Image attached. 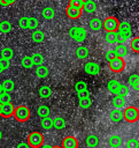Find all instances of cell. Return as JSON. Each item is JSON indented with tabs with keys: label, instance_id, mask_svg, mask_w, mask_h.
Returning <instances> with one entry per match:
<instances>
[{
	"label": "cell",
	"instance_id": "1",
	"mask_svg": "<svg viewBox=\"0 0 139 148\" xmlns=\"http://www.w3.org/2000/svg\"><path fill=\"white\" fill-rule=\"evenodd\" d=\"M30 116H31V112L26 105H18L15 108V112H14L13 117L18 123H25L30 119Z\"/></svg>",
	"mask_w": 139,
	"mask_h": 148
},
{
	"label": "cell",
	"instance_id": "2",
	"mask_svg": "<svg viewBox=\"0 0 139 148\" xmlns=\"http://www.w3.org/2000/svg\"><path fill=\"white\" fill-rule=\"evenodd\" d=\"M44 135L38 132V131H34V132H31L29 135H28V145L30 146V148H40L43 145H44Z\"/></svg>",
	"mask_w": 139,
	"mask_h": 148
},
{
	"label": "cell",
	"instance_id": "3",
	"mask_svg": "<svg viewBox=\"0 0 139 148\" xmlns=\"http://www.w3.org/2000/svg\"><path fill=\"white\" fill-rule=\"evenodd\" d=\"M119 27V20L115 16H108L102 21V29L106 32H117Z\"/></svg>",
	"mask_w": 139,
	"mask_h": 148
},
{
	"label": "cell",
	"instance_id": "4",
	"mask_svg": "<svg viewBox=\"0 0 139 148\" xmlns=\"http://www.w3.org/2000/svg\"><path fill=\"white\" fill-rule=\"evenodd\" d=\"M123 119H125V121H128V123L138 121L139 120V109L133 105L125 108V110L123 111Z\"/></svg>",
	"mask_w": 139,
	"mask_h": 148
},
{
	"label": "cell",
	"instance_id": "5",
	"mask_svg": "<svg viewBox=\"0 0 139 148\" xmlns=\"http://www.w3.org/2000/svg\"><path fill=\"white\" fill-rule=\"evenodd\" d=\"M69 36L78 43H82L86 38V30L83 27H72L69 30Z\"/></svg>",
	"mask_w": 139,
	"mask_h": 148
},
{
	"label": "cell",
	"instance_id": "6",
	"mask_svg": "<svg viewBox=\"0 0 139 148\" xmlns=\"http://www.w3.org/2000/svg\"><path fill=\"white\" fill-rule=\"evenodd\" d=\"M108 66H109V69L114 73H121L124 68H125V61L123 58H119V57H116L115 59L110 60L108 62Z\"/></svg>",
	"mask_w": 139,
	"mask_h": 148
},
{
	"label": "cell",
	"instance_id": "7",
	"mask_svg": "<svg viewBox=\"0 0 139 148\" xmlns=\"http://www.w3.org/2000/svg\"><path fill=\"white\" fill-rule=\"evenodd\" d=\"M14 112H15V106L14 104L10 102V103H5V104H1V108H0V116L2 118H10L14 116Z\"/></svg>",
	"mask_w": 139,
	"mask_h": 148
},
{
	"label": "cell",
	"instance_id": "8",
	"mask_svg": "<svg viewBox=\"0 0 139 148\" xmlns=\"http://www.w3.org/2000/svg\"><path fill=\"white\" fill-rule=\"evenodd\" d=\"M83 14V9L82 8H77V7H72V6H67L65 7V15L67 17L71 18V20H77L82 16Z\"/></svg>",
	"mask_w": 139,
	"mask_h": 148
},
{
	"label": "cell",
	"instance_id": "9",
	"mask_svg": "<svg viewBox=\"0 0 139 148\" xmlns=\"http://www.w3.org/2000/svg\"><path fill=\"white\" fill-rule=\"evenodd\" d=\"M61 147L62 148H78V140L72 135H68L63 138Z\"/></svg>",
	"mask_w": 139,
	"mask_h": 148
},
{
	"label": "cell",
	"instance_id": "10",
	"mask_svg": "<svg viewBox=\"0 0 139 148\" xmlns=\"http://www.w3.org/2000/svg\"><path fill=\"white\" fill-rule=\"evenodd\" d=\"M84 71L90 75H98L100 73V66L96 62L90 61L84 65Z\"/></svg>",
	"mask_w": 139,
	"mask_h": 148
},
{
	"label": "cell",
	"instance_id": "11",
	"mask_svg": "<svg viewBox=\"0 0 139 148\" xmlns=\"http://www.w3.org/2000/svg\"><path fill=\"white\" fill-rule=\"evenodd\" d=\"M117 32H121L123 34L124 36H126V38H130L131 35H132V30H131V25L129 22H119V27H118V30Z\"/></svg>",
	"mask_w": 139,
	"mask_h": 148
},
{
	"label": "cell",
	"instance_id": "12",
	"mask_svg": "<svg viewBox=\"0 0 139 148\" xmlns=\"http://www.w3.org/2000/svg\"><path fill=\"white\" fill-rule=\"evenodd\" d=\"M48 74H49L48 67H46L45 65L37 66V68H36V75H37L39 79H45V77L48 76Z\"/></svg>",
	"mask_w": 139,
	"mask_h": 148
},
{
	"label": "cell",
	"instance_id": "13",
	"mask_svg": "<svg viewBox=\"0 0 139 148\" xmlns=\"http://www.w3.org/2000/svg\"><path fill=\"white\" fill-rule=\"evenodd\" d=\"M88 27L92 31H99L100 29H102V21L98 17H94L88 22Z\"/></svg>",
	"mask_w": 139,
	"mask_h": 148
},
{
	"label": "cell",
	"instance_id": "14",
	"mask_svg": "<svg viewBox=\"0 0 139 148\" xmlns=\"http://www.w3.org/2000/svg\"><path fill=\"white\" fill-rule=\"evenodd\" d=\"M109 117H110V120L113 123H119L123 119V112L119 109H115V110H113L110 112Z\"/></svg>",
	"mask_w": 139,
	"mask_h": 148
},
{
	"label": "cell",
	"instance_id": "15",
	"mask_svg": "<svg viewBox=\"0 0 139 148\" xmlns=\"http://www.w3.org/2000/svg\"><path fill=\"white\" fill-rule=\"evenodd\" d=\"M38 95L41 98H48L52 95V89L48 86H41L38 89Z\"/></svg>",
	"mask_w": 139,
	"mask_h": 148
},
{
	"label": "cell",
	"instance_id": "16",
	"mask_svg": "<svg viewBox=\"0 0 139 148\" xmlns=\"http://www.w3.org/2000/svg\"><path fill=\"white\" fill-rule=\"evenodd\" d=\"M119 86H121V83H119L117 80H110V81L108 82V84H107V88H108V90H109L111 94L116 95L117 91H118V89H119Z\"/></svg>",
	"mask_w": 139,
	"mask_h": 148
},
{
	"label": "cell",
	"instance_id": "17",
	"mask_svg": "<svg viewBox=\"0 0 139 148\" xmlns=\"http://www.w3.org/2000/svg\"><path fill=\"white\" fill-rule=\"evenodd\" d=\"M31 38L34 43H41L45 39V34L41 30H33L32 35H31Z\"/></svg>",
	"mask_w": 139,
	"mask_h": 148
},
{
	"label": "cell",
	"instance_id": "18",
	"mask_svg": "<svg viewBox=\"0 0 139 148\" xmlns=\"http://www.w3.org/2000/svg\"><path fill=\"white\" fill-rule=\"evenodd\" d=\"M85 143L86 146H88L90 148H95L99 145V139L96 135H88L85 139Z\"/></svg>",
	"mask_w": 139,
	"mask_h": 148
},
{
	"label": "cell",
	"instance_id": "19",
	"mask_svg": "<svg viewBox=\"0 0 139 148\" xmlns=\"http://www.w3.org/2000/svg\"><path fill=\"white\" fill-rule=\"evenodd\" d=\"M88 56V49L85 46H78L76 49V57L78 59H85Z\"/></svg>",
	"mask_w": 139,
	"mask_h": 148
},
{
	"label": "cell",
	"instance_id": "20",
	"mask_svg": "<svg viewBox=\"0 0 139 148\" xmlns=\"http://www.w3.org/2000/svg\"><path fill=\"white\" fill-rule=\"evenodd\" d=\"M49 112H51V110H49V108L47 105H39L38 109H37V113H38V116L41 119L48 117L49 116Z\"/></svg>",
	"mask_w": 139,
	"mask_h": 148
},
{
	"label": "cell",
	"instance_id": "21",
	"mask_svg": "<svg viewBox=\"0 0 139 148\" xmlns=\"http://www.w3.org/2000/svg\"><path fill=\"white\" fill-rule=\"evenodd\" d=\"M53 127L55 130H63L65 127V120L62 117H56L53 119Z\"/></svg>",
	"mask_w": 139,
	"mask_h": 148
},
{
	"label": "cell",
	"instance_id": "22",
	"mask_svg": "<svg viewBox=\"0 0 139 148\" xmlns=\"http://www.w3.org/2000/svg\"><path fill=\"white\" fill-rule=\"evenodd\" d=\"M129 84L133 89L139 90V75L138 74H131L129 76Z\"/></svg>",
	"mask_w": 139,
	"mask_h": 148
},
{
	"label": "cell",
	"instance_id": "23",
	"mask_svg": "<svg viewBox=\"0 0 139 148\" xmlns=\"http://www.w3.org/2000/svg\"><path fill=\"white\" fill-rule=\"evenodd\" d=\"M108 142H109L110 147H113V148H118V147L122 145V139H121L119 135H111V136L109 138Z\"/></svg>",
	"mask_w": 139,
	"mask_h": 148
},
{
	"label": "cell",
	"instance_id": "24",
	"mask_svg": "<svg viewBox=\"0 0 139 148\" xmlns=\"http://www.w3.org/2000/svg\"><path fill=\"white\" fill-rule=\"evenodd\" d=\"M1 86H2V88L5 89V91L8 92V94H9L10 91H13L14 88H15V83H14V81H13V80H9V79L5 80V81L1 83Z\"/></svg>",
	"mask_w": 139,
	"mask_h": 148
},
{
	"label": "cell",
	"instance_id": "25",
	"mask_svg": "<svg viewBox=\"0 0 139 148\" xmlns=\"http://www.w3.org/2000/svg\"><path fill=\"white\" fill-rule=\"evenodd\" d=\"M43 16H44V18H46V20H52V18H54V16H55V10H54V8H52V7H46V8H44V9H43Z\"/></svg>",
	"mask_w": 139,
	"mask_h": 148
},
{
	"label": "cell",
	"instance_id": "26",
	"mask_svg": "<svg viewBox=\"0 0 139 148\" xmlns=\"http://www.w3.org/2000/svg\"><path fill=\"white\" fill-rule=\"evenodd\" d=\"M125 104V98L124 97H121L118 95H115L114 98H113V105L116 108V109H119V108H123Z\"/></svg>",
	"mask_w": 139,
	"mask_h": 148
},
{
	"label": "cell",
	"instance_id": "27",
	"mask_svg": "<svg viewBox=\"0 0 139 148\" xmlns=\"http://www.w3.org/2000/svg\"><path fill=\"white\" fill-rule=\"evenodd\" d=\"M95 10H96V3H95L94 1H90V2L84 3L83 12H86V13L91 14V13H94Z\"/></svg>",
	"mask_w": 139,
	"mask_h": 148
},
{
	"label": "cell",
	"instance_id": "28",
	"mask_svg": "<svg viewBox=\"0 0 139 148\" xmlns=\"http://www.w3.org/2000/svg\"><path fill=\"white\" fill-rule=\"evenodd\" d=\"M0 54H1V58L7 59V60H10L13 58V56H14V51L10 47H3L1 50V52H0Z\"/></svg>",
	"mask_w": 139,
	"mask_h": 148
},
{
	"label": "cell",
	"instance_id": "29",
	"mask_svg": "<svg viewBox=\"0 0 139 148\" xmlns=\"http://www.w3.org/2000/svg\"><path fill=\"white\" fill-rule=\"evenodd\" d=\"M11 31V23L9 21H1L0 22V32L8 34Z\"/></svg>",
	"mask_w": 139,
	"mask_h": 148
},
{
	"label": "cell",
	"instance_id": "30",
	"mask_svg": "<svg viewBox=\"0 0 139 148\" xmlns=\"http://www.w3.org/2000/svg\"><path fill=\"white\" fill-rule=\"evenodd\" d=\"M115 52H116V56H117V57L124 58V57L128 54V47L124 46L123 44H119V45L115 49Z\"/></svg>",
	"mask_w": 139,
	"mask_h": 148
},
{
	"label": "cell",
	"instance_id": "31",
	"mask_svg": "<svg viewBox=\"0 0 139 148\" xmlns=\"http://www.w3.org/2000/svg\"><path fill=\"white\" fill-rule=\"evenodd\" d=\"M40 125L44 130H51L53 127V119L49 118V117H46V118H43L41 121H40Z\"/></svg>",
	"mask_w": 139,
	"mask_h": 148
},
{
	"label": "cell",
	"instance_id": "32",
	"mask_svg": "<svg viewBox=\"0 0 139 148\" xmlns=\"http://www.w3.org/2000/svg\"><path fill=\"white\" fill-rule=\"evenodd\" d=\"M31 59H32L33 65H37V66H40V65H43V62H44V57H43V54H40V53H33V54L31 56Z\"/></svg>",
	"mask_w": 139,
	"mask_h": 148
},
{
	"label": "cell",
	"instance_id": "33",
	"mask_svg": "<svg viewBox=\"0 0 139 148\" xmlns=\"http://www.w3.org/2000/svg\"><path fill=\"white\" fill-rule=\"evenodd\" d=\"M130 49L136 52V53H139V36L138 37H133L130 42Z\"/></svg>",
	"mask_w": 139,
	"mask_h": 148
},
{
	"label": "cell",
	"instance_id": "34",
	"mask_svg": "<svg viewBox=\"0 0 139 148\" xmlns=\"http://www.w3.org/2000/svg\"><path fill=\"white\" fill-rule=\"evenodd\" d=\"M21 64H22V66H23L24 68H26V69H29V68H31V67L33 66L32 59H31V57H29V56L23 57L22 60H21Z\"/></svg>",
	"mask_w": 139,
	"mask_h": 148
},
{
	"label": "cell",
	"instance_id": "35",
	"mask_svg": "<svg viewBox=\"0 0 139 148\" xmlns=\"http://www.w3.org/2000/svg\"><path fill=\"white\" fill-rule=\"evenodd\" d=\"M128 94H129V87L125 86V84H121V86H119V89H118V91H117L116 95H118V96L125 98V97L128 96Z\"/></svg>",
	"mask_w": 139,
	"mask_h": 148
},
{
	"label": "cell",
	"instance_id": "36",
	"mask_svg": "<svg viewBox=\"0 0 139 148\" xmlns=\"http://www.w3.org/2000/svg\"><path fill=\"white\" fill-rule=\"evenodd\" d=\"M18 25L21 29H29V17L28 16H22L18 20Z\"/></svg>",
	"mask_w": 139,
	"mask_h": 148
},
{
	"label": "cell",
	"instance_id": "37",
	"mask_svg": "<svg viewBox=\"0 0 139 148\" xmlns=\"http://www.w3.org/2000/svg\"><path fill=\"white\" fill-rule=\"evenodd\" d=\"M91 105H92V99H91L90 97L79 99V106H80V108H83V109H88Z\"/></svg>",
	"mask_w": 139,
	"mask_h": 148
},
{
	"label": "cell",
	"instance_id": "38",
	"mask_svg": "<svg viewBox=\"0 0 139 148\" xmlns=\"http://www.w3.org/2000/svg\"><path fill=\"white\" fill-rule=\"evenodd\" d=\"M86 89H87V84L84 81H78V82L75 83L76 92H79V91H83V90H86Z\"/></svg>",
	"mask_w": 139,
	"mask_h": 148
},
{
	"label": "cell",
	"instance_id": "39",
	"mask_svg": "<svg viewBox=\"0 0 139 148\" xmlns=\"http://www.w3.org/2000/svg\"><path fill=\"white\" fill-rule=\"evenodd\" d=\"M38 25H39L38 18H36V17H29V29H31V30H37Z\"/></svg>",
	"mask_w": 139,
	"mask_h": 148
},
{
	"label": "cell",
	"instance_id": "40",
	"mask_svg": "<svg viewBox=\"0 0 139 148\" xmlns=\"http://www.w3.org/2000/svg\"><path fill=\"white\" fill-rule=\"evenodd\" d=\"M126 148H139V141L137 139H129L126 141Z\"/></svg>",
	"mask_w": 139,
	"mask_h": 148
},
{
	"label": "cell",
	"instance_id": "41",
	"mask_svg": "<svg viewBox=\"0 0 139 148\" xmlns=\"http://www.w3.org/2000/svg\"><path fill=\"white\" fill-rule=\"evenodd\" d=\"M105 39L108 43H116V32H106Z\"/></svg>",
	"mask_w": 139,
	"mask_h": 148
},
{
	"label": "cell",
	"instance_id": "42",
	"mask_svg": "<svg viewBox=\"0 0 139 148\" xmlns=\"http://www.w3.org/2000/svg\"><path fill=\"white\" fill-rule=\"evenodd\" d=\"M69 6H72V7H77V8H82L84 7V1L83 0H69Z\"/></svg>",
	"mask_w": 139,
	"mask_h": 148
},
{
	"label": "cell",
	"instance_id": "43",
	"mask_svg": "<svg viewBox=\"0 0 139 148\" xmlns=\"http://www.w3.org/2000/svg\"><path fill=\"white\" fill-rule=\"evenodd\" d=\"M117 56H116V52H115V50H109V51H107L106 52V54H105V58H106V60L109 62L110 60H113V59H115Z\"/></svg>",
	"mask_w": 139,
	"mask_h": 148
},
{
	"label": "cell",
	"instance_id": "44",
	"mask_svg": "<svg viewBox=\"0 0 139 148\" xmlns=\"http://www.w3.org/2000/svg\"><path fill=\"white\" fill-rule=\"evenodd\" d=\"M0 65H1V67L3 68V71H6V69H8V68L10 67V60L0 58Z\"/></svg>",
	"mask_w": 139,
	"mask_h": 148
},
{
	"label": "cell",
	"instance_id": "45",
	"mask_svg": "<svg viewBox=\"0 0 139 148\" xmlns=\"http://www.w3.org/2000/svg\"><path fill=\"white\" fill-rule=\"evenodd\" d=\"M10 101H11V97H10V95H9L8 92H6L5 95H2V96L0 97V104L10 103Z\"/></svg>",
	"mask_w": 139,
	"mask_h": 148
},
{
	"label": "cell",
	"instance_id": "46",
	"mask_svg": "<svg viewBox=\"0 0 139 148\" xmlns=\"http://www.w3.org/2000/svg\"><path fill=\"white\" fill-rule=\"evenodd\" d=\"M126 36H124L123 34L121 32H116V43H119V44H123L125 40H126Z\"/></svg>",
	"mask_w": 139,
	"mask_h": 148
},
{
	"label": "cell",
	"instance_id": "47",
	"mask_svg": "<svg viewBox=\"0 0 139 148\" xmlns=\"http://www.w3.org/2000/svg\"><path fill=\"white\" fill-rule=\"evenodd\" d=\"M77 97H78L79 99L87 98V97H90V92H88L87 89H86V90H83V91H79V92H77Z\"/></svg>",
	"mask_w": 139,
	"mask_h": 148
},
{
	"label": "cell",
	"instance_id": "48",
	"mask_svg": "<svg viewBox=\"0 0 139 148\" xmlns=\"http://www.w3.org/2000/svg\"><path fill=\"white\" fill-rule=\"evenodd\" d=\"M16 0H0V5L3 6V7H7V6H11L15 3Z\"/></svg>",
	"mask_w": 139,
	"mask_h": 148
},
{
	"label": "cell",
	"instance_id": "49",
	"mask_svg": "<svg viewBox=\"0 0 139 148\" xmlns=\"http://www.w3.org/2000/svg\"><path fill=\"white\" fill-rule=\"evenodd\" d=\"M16 148H30V146L28 145V142H20Z\"/></svg>",
	"mask_w": 139,
	"mask_h": 148
},
{
	"label": "cell",
	"instance_id": "50",
	"mask_svg": "<svg viewBox=\"0 0 139 148\" xmlns=\"http://www.w3.org/2000/svg\"><path fill=\"white\" fill-rule=\"evenodd\" d=\"M6 94V91H5V89L2 88V86H1V83H0V97L2 96V95H5Z\"/></svg>",
	"mask_w": 139,
	"mask_h": 148
},
{
	"label": "cell",
	"instance_id": "51",
	"mask_svg": "<svg viewBox=\"0 0 139 148\" xmlns=\"http://www.w3.org/2000/svg\"><path fill=\"white\" fill-rule=\"evenodd\" d=\"M40 148H52V146H49V145H43Z\"/></svg>",
	"mask_w": 139,
	"mask_h": 148
},
{
	"label": "cell",
	"instance_id": "52",
	"mask_svg": "<svg viewBox=\"0 0 139 148\" xmlns=\"http://www.w3.org/2000/svg\"><path fill=\"white\" fill-rule=\"evenodd\" d=\"M84 1V3H86V2H90V1H93V0H83Z\"/></svg>",
	"mask_w": 139,
	"mask_h": 148
},
{
	"label": "cell",
	"instance_id": "53",
	"mask_svg": "<svg viewBox=\"0 0 139 148\" xmlns=\"http://www.w3.org/2000/svg\"><path fill=\"white\" fill-rule=\"evenodd\" d=\"M52 148H62V147H61V146H53Z\"/></svg>",
	"mask_w": 139,
	"mask_h": 148
},
{
	"label": "cell",
	"instance_id": "54",
	"mask_svg": "<svg viewBox=\"0 0 139 148\" xmlns=\"http://www.w3.org/2000/svg\"><path fill=\"white\" fill-rule=\"evenodd\" d=\"M2 72H3V68H2L1 65H0V73H2Z\"/></svg>",
	"mask_w": 139,
	"mask_h": 148
},
{
	"label": "cell",
	"instance_id": "55",
	"mask_svg": "<svg viewBox=\"0 0 139 148\" xmlns=\"http://www.w3.org/2000/svg\"><path fill=\"white\" fill-rule=\"evenodd\" d=\"M1 139H2V132L0 131V140H1Z\"/></svg>",
	"mask_w": 139,
	"mask_h": 148
},
{
	"label": "cell",
	"instance_id": "56",
	"mask_svg": "<svg viewBox=\"0 0 139 148\" xmlns=\"http://www.w3.org/2000/svg\"><path fill=\"white\" fill-rule=\"evenodd\" d=\"M0 108H1V104H0Z\"/></svg>",
	"mask_w": 139,
	"mask_h": 148
}]
</instances>
